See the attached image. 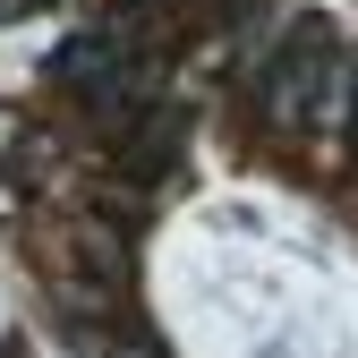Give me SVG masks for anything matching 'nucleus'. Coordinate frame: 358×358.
I'll use <instances>...</instances> for the list:
<instances>
[{
	"instance_id": "obj_1",
	"label": "nucleus",
	"mask_w": 358,
	"mask_h": 358,
	"mask_svg": "<svg viewBox=\"0 0 358 358\" xmlns=\"http://www.w3.org/2000/svg\"><path fill=\"white\" fill-rule=\"evenodd\" d=\"M341 77H350L341 34L307 17V26H290V34L273 43L256 103H264V120H273V128H324V111L341 103Z\"/></svg>"
},
{
	"instance_id": "obj_2",
	"label": "nucleus",
	"mask_w": 358,
	"mask_h": 358,
	"mask_svg": "<svg viewBox=\"0 0 358 358\" xmlns=\"http://www.w3.org/2000/svg\"><path fill=\"white\" fill-rule=\"evenodd\" d=\"M52 77L94 111V120H137L145 111V52L120 34H77L52 52Z\"/></svg>"
},
{
	"instance_id": "obj_3",
	"label": "nucleus",
	"mask_w": 358,
	"mask_h": 358,
	"mask_svg": "<svg viewBox=\"0 0 358 358\" xmlns=\"http://www.w3.org/2000/svg\"><path fill=\"white\" fill-rule=\"evenodd\" d=\"M179 154H188V103H145L137 120L120 128V162H128V179H162Z\"/></svg>"
},
{
	"instance_id": "obj_4",
	"label": "nucleus",
	"mask_w": 358,
	"mask_h": 358,
	"mask_svg": "<svg viewBox=\"0 0 358 358\" xmlns=\"http://www.w3.org/2000/svg\"><path fill=\"white\" fill-rule=\"evenodd\" d=\"M350 145H358V85H350Z\"/></svg>"
},
{
	"instance_id": "obj_5",
	"label": "nucleus",
	"mask_w": 358,
	"mask_h": 358,
	"mask_svg": "<svg viewBox=\"0 0 358 358\" xmlns=\"http://www.w3.org/2000/svg\"><path fill=\"white\" fill-rule=\"evenodd\" d=\"M0 358H26V350H17V341H9V350H0Z\"/></svg>"
}]
</instances>
